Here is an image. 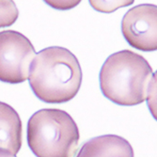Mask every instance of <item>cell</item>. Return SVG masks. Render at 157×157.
Segmentation results:
<instances>
[{
	"label": "cell",
	"instance_id": "cell-4",
	"mask_svg": "<svg viewBox=\"0 0 157 157\" xmlns=\"http://www.w3.org/2000/svg\"><path fill=\"white\" fill-rule=\"evenodd\" d=\"M36 52L31 41L14 30L0 32V81L20 84L28 79Z\"/></svg>",
	"mask_w": 157,
	"mask_h": 157
},
{
	"label": "cell",
	"instance_id": "cell-2",
	"mask_svg": "<svg viewBox=\"0 0 157 157\" xmlns=\"http://www.w3.org/2000/svg\"><path fill=\"white\" fill-rule=\"evenodd\" d=\"M155 74L142 56L122 50L110 55L100 72V87L105 98L119 105H136L149 99L155 88Z\"/></svg>",
	"mask_w": 157,
	"mask_h": 157
},
{
	"label": "cell",
	"instance_id": "cell-11",
	"mask_svg": "<svg viewBox=\"0 0 157 157\" xmlns=\"http://www.w3.org/2000/svg\"><path fill=\"white\" fill-rule=\"evenodd\" d=\"M0 157H16V155L12 154L11 152L0 149Z\"/></svg>",
	"mask_w": 157,
	"mask_h": 157
},
{
	"label": "cell",
	"instance_id": "cell-10",
	"mask_svg": "<svg viewBox=\"0 0 157 157\" xmlns=\"http://www.w3.org/2000/svg\"><path fill=\"white\" fill-rule=\"evenodd\" d=\"M47 4L55 9L59 10H69L75 7L80 1H46Z\"/></svg>",
	"mask_w": 157,
	"mask_h": 157
},
{
	"label": "cell",
	"instance_id": "cell-7",
	"mask_svg": "<svg viewBox=\"0 0 157 157\" xmlns=\"http://www.w3.org/2000/svg\"><path fill=\"white\" fill-rule=\"evenodd\" d=\"M22 146V121L10 105L0 102V149L16 155Z\"/></svg>",
	"mask_w": 157,
	"mask_h": 157
},
{
	"label": "cell",
	"instance_id": "cell-9",
	"mask_svg": "<svg viewBox=\"0 0 157 157\" xmlns=\"http://www.w3.org/2000/svg\"><path fill=\"white\" fill-rule=\"evenodd\" d=\"M90 5L98 11L103 12H110L116 10L119 8L129 6L133 4L134 1H90Z\"/></svg>",
	"mask_w": 157,
	"mask_h": 157
},
{
	"label": "cell",
	"instance_id": "cell-1",
	"mask_svg": "<svg viewBox=\"0 0 157 157\" xmlns=\"http://www.w3.org/2000/svg\"><path fill=\"white\" fill-rule=\"evenodd\" d=\"M28 81L34 94L48 104L73 100L80 90L82 70L76 56L70 50L47 47L36 54Z\"/></svg>",
	"mask_w": 157,
	"mask_h": 157
},
{
	"label": "cell",
	"instance_id": "cell-8",
	"mask_svg": "<svg viewBox=\"0 0 157 157\" xmlns=\"http://www.w3.org/2000/svg\"><path fill=\"white\" fill-rule=\"evenodd\" d=\"M19 15L17 7L10 0H0V27L10 26L16 22Z\"/></svg>",
	"mask_w": 157,
	"mask_h": 157
},
{
	"label": "cell",
	"instance_id": "cell-3",
	"mask_svg": "<svg viewBox=\"0 0 157 157\" xmlns=\"http://www.w3.org/2000/svg\"><path fill=\"white\" fill-rule=\"evenodd\" d=\"M79 138L77 124L61 109L39 110L27 122V144L37 157H75Z\"/></svg>",
	"mask_w": 157,
	"mask_h": 157
},
{
	"label": "cell",
	"instance_id": "cell-5",
	"mask_svg": "<svg viewBox=\"0 0 157 157\" xmlns=\"http://www.w3.org/2000/svg\"><path fill=\"white\" fill-rule=\"evenodd\" d=\"M157 7L142 4L128 10L121 22L123 37L132 47L144 51L157 49Z\"/></svg>",
	"mask_w": 157,
	"mask_h": 157
},
{
	"label": "cell",
	"instance_id": "cell-6",
	"mask_svg": "<svg viewBox=\"0 0 157 157\" xmlns=\"http://www.w3.org/2000/svg\"><path fill=\"white\" fill-rule=\"evenodd\" d=\"M75 157H134V150L125 138L105 135L85 142Z\"/></svg>",
	"mask_w": 157,
	"mask_h": 157
}]
</instances>
